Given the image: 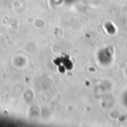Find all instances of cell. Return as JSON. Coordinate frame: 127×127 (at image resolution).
<instances>
[{
    "label": "cell",
    "mask_w": 127,
    "mask_h": 127,
    "mask_svg": "<svg viewBox=\"0 0 127 127\" xmlns=\"http://www.w3.org/2000/svg\"><path fill=\"white\" fill-rule=\"evenodd\" d=\"M113 58V54L110 48H102L97 54V59L103 65H107L111 63Z\"/></svg>",
    "instance_id": "cell-1"
},
{
    "label": "cell",
    "mask_w": 127,
    "mask_h": 127,
    "mask_svg": "<svg viewBox=\"0 0 127 127\" xmlns=\"http://www.w3.org/2000/svg\"><path fill=\"white\" fill-rule=\"evenodd\" d=\"M122 100H123V103H124V105L127 108V92L123 95Z\"/></svg>",
    "instance_id": "cell-2"
}]
</instances>
